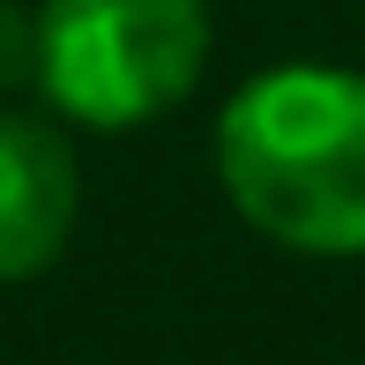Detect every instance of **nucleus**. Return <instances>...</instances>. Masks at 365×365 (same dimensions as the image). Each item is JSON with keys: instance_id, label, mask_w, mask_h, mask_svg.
Listing matches in <instances>:
<instances>
[{"instance_id": "f257e3e1", "label": "nucleus", "mask_w": 365, "mask_h": 365, "mask_svg": "<svg viewBox=\"0 0 365 365\" xmlns=\"http://www.w3.org/2000/svg\"><path fill=\"white\" fill-rule=\"evenodd\" d=\"M217 179L269 246L365 254V75L328 60L254 75L217 120Z\"/></svg>"}, {"instance_id": "f03ea898", "label": "nucleus", "mask_w": 365, "mask_h": 365, "mask_svg": "<svg viewBox=\"0 0 365 365\" xmlns=\"http://www.w3.org/2000/svg\"><path fill=\"white\" fill-rule=\"evenodd\" d=\"M209 68V0H45L38 90L60 120L127 135L179 105Z\"/></svg>"}, {"instance_id": "7ed1b4c3", "label": "nucleus", "mask_w": 365, "mask_h": 365, "mask_svg": "<svg viewBox=\"0 0 365 365\" xmlns=\"http://www.w3.org/2000/svg\"><path fill=\"white\" fill-rule=\"evenodd\" d=\"M82 164L75 142L38 112H0V284L45 276L75 239Z\"/></svg>"}, {"instance_id": "20e7f679", "label": "nucleus", "mask_w": 365, "mask_h": 365, "mask_svg": "<svg viewBox=\"0 0 365 365\" xmlns=\"http://www.w3.org/2000/svg\"><path fill=\"white\" fill-rule=\"evenodd\" d=\"M23 82H38V15L0 0V97Z\"/></svg>"}]
</instances>
